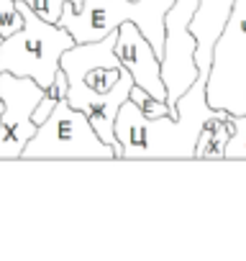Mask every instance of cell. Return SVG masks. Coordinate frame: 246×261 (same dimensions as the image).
Segmentation results:
<instances>
[{"label":"cell","mask_w":246,"mask_h":261,"mask_svg":"<svg viewBox=\"0 0 246 261\" xmlns=\"http://www.w3.org/2000/svg\"><path fill=\"white\" fill-rule=\"evenodd\" d=\"M115 54L134 82L144 87L149 95L167 100V85L162 77V57L152 46V41L141 34V29L131 21H126L118 29V41H115Z\"/></svg>","instance_id":"obj_8"},{"label":"cell","mask_w":246,"mask_h":261,"mask_svg":"<svg viewBox=\"0 0 246 261\" xmlns=\"http://www.w3.org/2000/svg\"><path fill=\"white\" fill-rule=\"evenodd\" d=\"M23 3H26L29 8H34L44 21H49V23H59L64 3H75V8L80 11V8L85 6V0H23Z\"/></svg>","instance_id":"obj_12"},{"label":"cell","mask_w":246,"mask_h":261,"mask_svg":"<svg viewBox=\"0 0 246 261\" xmlns=\"http://www.w3.org/2000/svg\"><path fill=\"white\" fill-rule=\"evenodd\" d=\"M23 159H118V154L97 136L90 118L64 97L26 144Z\"/></svg>","instance_id":"obj_4"},{"label":"cell","mask_w":246,"mask_h":261,"mask_svg":"<svg viewBox=\"0 0 246 261\" xmlns=\"http://www.w3.org/2000/svg\"><path fill=\"white\" fill-rule=\"evenodd\" d=\"M208 80L198 77L177 100V115L149 118L129 97L115 118V139L123 159H195V146L208 118L223 115L208 105Z\"/></svg>","instance_id":"obj_1"},{"label":"cell","mask_w":246,"mask_h":261,"mask_svg":"<svg viewBox=\"0 0 246 261\" xmlns=\"http://www.w3.org/2000/svg\"><path fill=\"white\" fill-rule=\"evenodd\" d=\"M233 136L231 113L208 118L195 146V159H226V146Z\"/></svg>","instance_id":"obj_10"},{"label":"cell","mask_w":246,"mask_h":261,"mask_svg":"<svg viewBox=\"0 0 246 261\" xmlns=\"http://www.w3.org/2000/svg\"><path fill=\"white\" fill-rule=\"evenodd\" d=\"M0 41H3V36H0Z\"/></svg>","instance_id":"obj_15"},{"label":"cell","mask_w":246,"mask_h":261,"mask_svg":"<svg viewBox=\"0 0 246 261\" xmlns=\"http://www.w3.org/2000/svg\"><path fill=\"white\" fill-rule=\"evenodd\" d=\"M208 105L231 115H246V0H236L213 49L208 74Z\"/></svg>","instance_id":"obj_5"},{"label":"cell","mask_w":246,"mask_h":261,"mask_svg":"<svg viewBox=\"0 0 246 261\" xmlns=\"http://www.w3.org/2000/svg\"><path fill=\"white\" fill-rule=\"evenodd\" d=\"M18 8L26 23L21 31L0 41V72L31 77L46 90L62 67V54L77 41L62 23L44 21L23 0H18Z\"/></svg>","instance_id":"obj_3"},{"label":"cell","mask_w":246,"mask_h":261,"mask_svg":"<svg viewBox=\"0 0 246 261\" xmlns=\"http://www.w3.org/2000/svg\"><path fill=\"white\" fill-rule=\"evenodd\" d=\"M233 136L226 146V159H246V115H231Z\"/></svg>","instance_id":"obj_13"},{"label":"cell","mask_w":246,"mask_h":261,"mask_svg":"<svg viewBox=\"0 0 246 261\" xmlns=\"http://www.w3.org/2000/svg\"><path fill=\"white\" fill-rule=\"evenodd\" d=\"M172 3L175 0H85L80 11L75 3H64L59 23L77 44H87L105 39L110 31L131 21L152 41L157 54L164 57V16Z\"/></svg>","instance_id":"obj_2"},{"label":"cell","mask_w":246,"mask_h":261,"mask_svg":"<svg viewBox=\"0 0 246 261\" xmlns=\"http://www.w3.org/2000/svg\"><path fill=\"white\" fill-rule=\"evenodd\" d=\"M0 97L6 105L0 118V159H23L26 144L39 130L34 110L44 97V87L31 77L0 72Z\"/></svg>","instance_id":"obj_7"},{"label":"cell","mask_w":246,"mask_h":261,"mask_svg":"<svg viewBox=\"0 0 246 261\" xmlns=\"http://www.w3.org/2000/svg\"><path fill=\"white\" fill-rule=\"evenodd\" d=\"M233 6H236V0H200V6L190 21V34L198 41V51H195L198 77H203V80H208V74H210L213 49L228 23Z\"/></svg>","instance_id":"obj_9"},{"label":"cell","mask_w":246,"mask_h":261,"mask_svg":"<svg viewBox=\"0 0 246 261\" xmlns=\"http://www.w3.org/2000/svg\"><path fill=\"white\" fill-rule=\"evenodd\" d=\"M3 110H6V105H3V97H0V118H3Z\"/></svg>","instance_id":"obj_14"},{"label":"cell","mask_w":246,"mask_h":261,"mask_svg":"<svg viewBox=\"0 0 246 261\" xmlns=\"http://www.w3.org/2000/svg\"><path fill=\"white\" fill-rule=\"evenodd\" d=\"M23 13L18 8V0H0V36L8 39L23 29Z\"/></svg>","instance_id":"obj_11"},{"label":"cell","mask_w":246,"mask_h":261,"mask_svg":"<svg viewBox=\"0 0 246 261\" xmlns=\"http://www.w3.org/2000/svg\"><path fill=\"white\" fill-rule=\"evenodd\" d=\"M200 6V0H175L164 16V57L162 77L167 85V105L177 115V100L198 80V41L190 34V21Z\"/></svg>","instance_id":"obj_6"}]
</instances>
